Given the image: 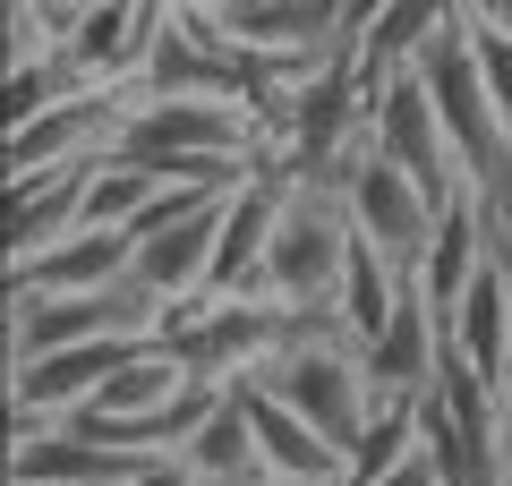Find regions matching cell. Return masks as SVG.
Here are the masks:
<instances>
[{
    "label": "cell",
    "mask_w": 512,
    "mask_h": 486,
    "mask_svg": "<svg viewBox=\"0 0 512 486\" xmlns=\"http://www.w3.org/2000/svg\"><path fill=\"white\" fill-rule=\"evenodd\" d=\"M248 384H265L274 401H291V410L308 418V427L325 435L342 461H359L367 427H376V410H384L376 376H367V350L350 342L333 316H325V324H299V333H291L265 367H256Z\"/></svg>",
    "instance_id": "6da1fadb"
},
{
    "label": "cell",
    "mask_w": 512,
    "mask_h": 486,
    "mask_svg": "<svg viewBox=\"0 0 512 486\" xmlns=\"http://www.w3.org/2000/svg\"><path fill=\"white\" fill-rule=\"evenodd\" d=\"M350 265H359V222H350V197H342V188H291L256 299L291 307L299 324H325L333 299H342V282H350Z\"/></svg>",
    "instance_id": "7a4b0ae2"
},
{
    "label": "cell",
    "mask_w": 512,
    "mask_h": 486,
    "mask_svg": "<svg viewBox=\"0 0 512 486\" xmlns=\"http://www.w3.org/2000/svg\"><path fill=\"white\" fill-rule=\"evenodd\" d=\"M222 205H231V188H163V197H154L146 214L128 222V239H137V265H128V282L146 290V299L163 307V316L214 290Z\"/></svg>",
    "instance_id": "3957f363"
},
{
    "label": "cell",
    "mask_w": 512,
    "mask_h": 486,
    "mask_svg": "<svg viewBox=\"0 0 512 486\" xmlns=\"http://www.w3.org/2000/svg\"><path fill=\"white\" fill-rule=\"evenodd\" d=\"M163 333V307L137 282L111 290H9V367H35L52 350H86V342H146Z\"/></svg>",
    "instance_id": "277c9868"
},
{
    "label": "cell",
    "mask_w": 512,
    "mask_h": 486,
    "mask_svg": "<svg viewBox=\"0 0 512 486\" xmlns=\"http://www.w3.org/2000/svg\"><path fill=\"white\" fill-rule=\"evenodd\" d=\"M291 333H299L291 307H274V299H214V290L163 316V350H171L197 384H214V393L248 384L256 367L291 342Z\"/></svg>",
    "instance_id": "5b68a950"
},
{
    "label": "cell",
    "mask_w": 512,
    "mask_h": 486,
    "mask_svg": "<svg viewBox=\"0 0 512 486\" xmlns=\"http://www.w3.org/2000/svg\"><path fill=\"white\" fill-rule=\"evenodd\" d=\"M350 222H359V248L384 256V265L402 273V282H419L427 256H436V231H444V205L427 197L419 180H410L402 162H384L376 145H359V162H350Z\"/></svg>",
    "instance_id": "8992f818"
},
{
    "label": "cell",
    "mask_w": 512,
    "mask_h": 486,
    "mask_svg": "<svg viewBox=\"0 0 512 486\" xmlns=\"http://www.w3.org/2000/svg\"><path fill=\"white\" fill-rule=\"evenodd\" d=\"M367 145H376L384 162H402V171L444 205V214L470 197V188H461V162H453V137H444V120H436V94H427L419 69L393 77V86L367 103Z\"/></svg>",
    "instance_id": "52a82bcc"
},
{
    "label": "cell",
    "mask_w": 512,
    "mask_h": 486,
    "mask_svg": "<svg viewBox=\"0 0 512 486\" xmlns=\"http://www.w3.org/2000/svg\"><path fill=\"white\" fill-rule=\"evenodd\" d=\"M231 393H239V410H248V427H256V461H265V478H350V461L291 410V401H274L265 384H231Z\"/></svg>",
    "instance_id": "ba28073f"
},
{
    "label": "cell",
    "mask_w": 512,
    "mask_h": 486,
    "mask_svg": "<svg viewBox=\"0 0 512 486\" xmlns=\"http://www.w3.org/2000/svg\"><path fill=\"white\" fill-rule=\"evenodd\" d=\"M128 265H137V239L128 231H77L60 239L52 256H35V265H9V290H111L128 282Z\"/></svg>",
    "instance_id": "9c48e42d"
},
{
    "label": "cell",
    "mask_w": 512,
    "mask_h": 486,
    "mask_svg": "<svg viewBox=\"0 0 512 486\" xmlns=\"http://www.w3.org/2000/svg\"><path fill=\"white\" fill-rule=\"evenodd\" d=\"M180 469L197 486H256V478H265V461H256V427H248V410H239V393H222L214 418L180 444Z\"/></svg>",
    "instance_id": "30bf717a"
},
{
    "label": "cell",
    "mask_w": 512,
    "mask_h": 486,
    "mask_svg": "<svg viewBox=\"0 0 512 486\" xmlns=\"http://www.w3.org/2000/svg\"><path fill=\"white\" fill-rule=\"evenodd\" d=\"M154 197H163V180L137 171V162H120V154H103V162L86 171V222H94V231H128Z\"/></svg>",
    "instance_id": "8fae6325"
},
{
    "label": "cell",
    "mask_w": 512,
    "mask_h": 486,
    "mask_svg": "<svg viewBox=\"0 0 512 486\" xmlns=\"http://www.w3.org/2000/svg\"><path fill=\"white\" fill-rule=\"evenodd\" d=\"M376 486H453V469H444V461H436V452H427V444H419V452H410V461H402V469H384V478H376Z\"/></svg>",
    "instance_id": "7c38bea8"
},
{
    "label": "cell",
    "mask_w": 512,
    "mask_h": 486,
    "mask_svg": "<svg viewBox=\"0 0 512 486\" xmlns=\"http://www.w3.org/2000/svg\"><path fill=\"white\" fill-rule=\"evenodd\" d=\"M256 486H350V478H256Z\"/></svg>",
    "instance_id": "4fadbf2b"
}]
</instances>
